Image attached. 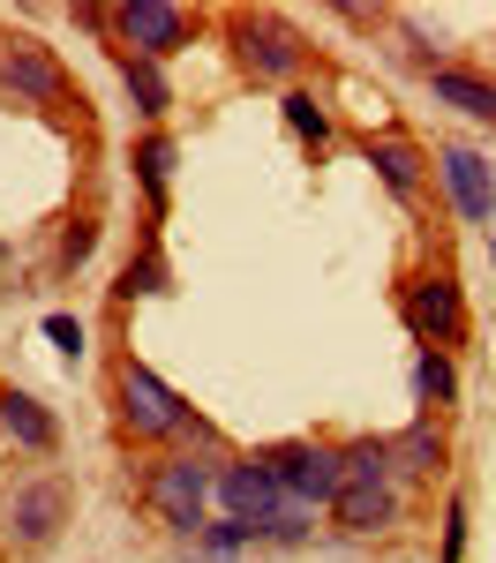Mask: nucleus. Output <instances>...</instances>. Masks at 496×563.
Masks as SVG:
<instances>
[{"label": "nucleus", "mask_w": 496, "mask_h": 563, "mask_svg": "<svg viewBox=\"0 0 496 563\" xmlns=\"http://www.w3.org/2000/svg\"><path fill=\"white\" fill-rule=\"evenodd\" d=\"M392 519H399L392 443H384V435H368V443L346 451V488H339V504H331V526H339V533H354V541H368V533H384Z\"/></svg>", "instance_id": "1"}, {"label": "nucleus", "mask_w": 496, "mask_h": 563, "mask_svg": "<svg viewBox=\"0 0 496 563\" xmlns=\"http://www.w3.org/2000/svg\"><path fill=\"white\" fill-rule=\"evenodd\" d=\"M143 504L174 526V533H203L211 526V504H219V474L203 459H158L151 481H143Z\"/></svg>", "instance_id": "2"}, {"label": "nucleus", "mask_w": 496, "mask_h": 563, "mask_svg": "<svg viewBox=\"0 0 496 563\" xmlns=\"http://www.w3.org/2000/svg\"><path fill=\"white\" fill-rule=\"evenodd\" d=\"M113 406H121V429L135 435V443H166V435H188V406H180L174 390L158 384L143 361H121L113 368Z\"/></svg>", "instance_id": "3"}, {"label": "nucleus", "mask_w": 496, "mask_h": 563, "mask_svg": "<svg viewBox=\"0 0 496 563\" xmlns=\"http://www.w3.org/2000/svg\"><path fill=\"white\" fill-rule=\"evenodd\" d=\"M219 504H225V519H241L256 541H264V526L278 519L294 496H286V481H278V466H271V451H249V459L219 466Z\"/></svg>", "instance_id": "4"}, {"label": "nucleus", "mask_w": 496, "mask_h": 563, "mask_svg": "<svg viewBox=\"0 0 496 563\" xmlns=\"http://www.w3.org/2000/svg\"><path fill=\"white\" fill-rule=\"evenodd\" d=\"M233 45H241V68H249L256 84H294L301 60H309L301 31L278 23V15H233Z\"/></svg>", "instance_id": "5"}, {"label": "nucleus", "mask_w": 496, "mask_h": 563, "mask_svg": "<svg viewBox=\"0 0 496 563\" xmlns=\"http://www.w3.org/2000/svg\"><path fill=\"white\" fill-rule=\"evenodd\" d=\"M271 466L301 511H331L346 488V451H331V443H286V451H271Z\"/></svg>", "instance_id": "6"}, {"label": "nucleus", "mask_w": 496, "mask_h": 563, "mask_svg": "<svg viewBox=\"0 0 496 563\" xmlns=\"http://www.w3.org/2000/svg\"><path fill=\"white\" fill-rule=\"evenodd\" d=\"M113 31H121V53L166 60V53H180V45L196 38V15L166 8V0H129V8H113Z\"/></svg>", "instance_id": "7"}, {"label": "nucleus", "mask_w": 496, "mask_h": 563, "mask_svg": "<svg viewBox=\"0 0 496 563\" xmlns=\"http://www.w3.org/2000/svg\"><path fill=\"white\" fill-rule=\"evenodd\" d=\"M406 331L421 339V346H459V331H466V301H459V278L451 271H429V278H414L406 286Z\"/></svg>", "instance_id": "8"}, {"label": "nucleus", "mask_w": 496, "mask_h": 563, "mask_svg": "<svg viewBox=\"0 0 496 563\" xmlns=\"http://www.w3.org/2000/svg\"><path fill=\"white\" fill-rule=\"evenodd\" d=\"M437 174H444L451 203L466 225H496V174L482 151H466V143H437Z\"/></svg>", "instance_id": "9"}, {"label": "nucleus", "mask_w": 496, "mask_h": 563, "mask_svg": "<svg viewBox=\"0 0 496 563\" xmlns=\"http://www.w3.org/2000/svg\"><path fill=\"white\" fill-rule=\"evenodd\" d=\"M0 84L15 90L23 106H68V76H60V60H53L38 38H8L0 45Z\"/></svg>", "instance_id": "10"}, {"label": "nucleus", "mask_w": 496, "mask_h": 563, "mask_svg": "<svg viewBox=\"0 0 496 563\" xmlns=\"http://www.w3.org/2000/svg\"><path fill=\"white\" fill-rule=\"evenodd\" d=\"M68 526V481H23L8 496V541L15 549H45Z\"/></svg>", "instance_id": "11"}, {"label": "nucleus", "mask_w": 496, "mask_h": 563, "mask_svg": "<svg viewBox=\"0 0 496 563\" xmlns=\"http://www.w3.org/2000/svg\"><path fill=\"white\" fill-rule=\"evenodd\" d=\"M429 98L466 113V121H482V129H496V76H482V68H459V60L429 68Z\"/></svg>", "instance_id": "12"}, {"label": "nucleus", "mask_w": 496, "mask_h": 563, "mask_svg": "<svg viewBox=\"0 0 496 563\" xmlns=\"http://www.w3.org/2000/svg\"><path fill=\"white\" fill-rule=\"evenodd\" d=\"M384 443H392V474H406V481H429L444 466V429H437V413H421L414 429L384 435Z\"/></svg>", "instance_id": "13"}, {"label": "nucleus", "mask_w": 496, "mask_h": 563, "mask_svg": "<svg viewBox=\"0 0 496 563\" xmlns=\"http://www.w3.org/2000/svg\"><path fill=\"white\" fill-rule=\"evenodd\" d=\"M368 166H376V180H384L399 203H414V196H421V166H429V158H421L414 143H399V135H384V143H368Z\"/></svg>", "instance_id": "14"}, {"label": "nucleus", "mask_w": 496, "mask_h": 563, "mask_svg": "<svg viewBox=\"0 0 496 563\" xmlns=\"http://www.w3.org/2000/svg\"><path fill=\"white\" fill-rule=\"evenodd\" d=\"M0 421H8V435H15L23 451H38V459L60 443V421L45 413L38 398H23V390H0Z\"/></svg>", "instance_id": "15"}, {"label": "nucleus", "mask_w": 496, "mask_h": 563, "mask_svg": "<svg viewBox=\"0 0 496 563\" xmlns=\"http://www.w3.org/2000/svg\"><path fill=\"white\" fill-rule=\"evenodd\" d=\"M121 84H129V98H135V113H143V121H158V113L174 106V84L158 76V60H135V53H121Z\"/></svg>", "instance_id": "16"}, {"label": "nucleus", "mask_w": 496, "mask_h": 563, "mask_svg": "<svg viewBox=\"0 0 496 563\" xmlns=\"http://www.w3.org/2000/svg\"><path fill=\"white\" fill-rule=\"evenodd\" d=\"M278 113H286V129L301 135V143H309V151H323V143H331V113H323V98H316V90H286V98H278Z\"/></svg>", "instance_id": "17"}, {"label": "nucleus", "mask_w": 496, "mask_h": 563, "mask_svg": "<svg viewBox=\"0 0 496 563\" xmlns=\"http://www.w3.org/2000/svg\"><path fill=\"white\" fill-rule=\"evenodd\" d=\"M414 398H421V406H451V398H459V368H451V353L421 346V361H414Z\"/></svg>", "instance_id": "18"}, {"label": "nucleus", "mask_w": 496, "mask_h": 563, "mask_svg": "<svg viewBox=\"0 0 496 563\" xmlns=\"http://www.w3.org/2000/svg\"><path fill=\"white\" fill-rule=\"evenodd\" d=\"M135 180L151 203H166V180H174V135H143L135 143Z\"/></svg>", "instance_id": "19"}, {"label": "nucleus", "mask_w": 496, "mask_h": 563, "mask_svg": "<svg viewBox=\"0 0 496 563\" xmlns=\"http://www.w3.org/2000/svg\"><path fill=\"white\" fill-rule=\"evenodd\" d=\"M113 294H121V301H135V294H166V263H158L151 241L129 256V271H121V286H113Z\"/></svg>", "instance_id": "20"}, {"label": "nucleus", "mask_w": 496, "mask_h": 563, "mask_svg": "<svg viewBox=\"0 0 496 563\" xmlns=\"http://www.w3.org/2000/svg\"><path fill=\"white\" fill-rule=\"evenodd\" d=\"M241 541H256V533H249L241 519H211L203 533H196V549H203V563H233V556H241Z\"/></svg>", "instance_id": "21"}, {"label": "nucleus", "mask_w": 496, "mask_h": 563, "mask_svg": "<svg viewBox=\"0 0 496 563\" xmlns=\"http://www.w3.org/2000/svg\"><path fill=\"white\" fill-rule=\"evenodd\" d=\"M90 249H98V225H90V218H76V225L60 233V271H76V263H90Z\"/></svg>", "instance_id": "22"}, {"label": "nucleus", "mask_w": 496, "mask_h": 563, "mask_svg": "<svg viewBox=\"0 0 496 563\" xmlns=\"http://www.w3.org/2000/svg\"><path fill=\"white\" fill-rule=\"evenodd\" d=\"M444 563H466V496L444 504Z\"/></svg>", "instance_id": "23"}, {"label": "nucleus", "mask_w": 496, "mask_h": 563, "mask_svg": "<svg viewBox=\"0 0 496 563\" xmlns=\"http://www.w3.org/2000/svg\"><path fill=\"white\" fill-rule=\"evenodd\" d=\"M45 339L76 361V353H84V323H76V316H45Z\"/></svg>", "instance_id": "24"}, {"label": "nucleus", "mask_w": 496, "mask_h": 563, "mask_svg": "<svg viewBox=\"0 0 496 563\" xmlns=\"http://www.w3.org/2000/svg\"><path fill=\"white\" fill-rule=\"evenodd\" d=\"M489 256H496V225H489Z\"/></svg>", "instance_id": "25"}]
</instances>
